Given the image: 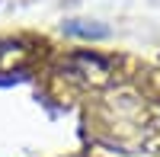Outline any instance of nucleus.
I'll list each match as a JSON object with an SVG mask.
<instances>
[{"label":"nucleus","mask_w":160,"mask_h":157,"mask_svg":"<svg viewBox=\"0 0 160 157\" xmlns=\"http://www.w3.org/2000/svg\"><path fill=\"white\" fill-rule=\"evenodd\" d=\"M68 32H74V35H87V38H106V29H102V26H77V23H71Z\"/></svg>","instance_id":"1"}]
</instances>
